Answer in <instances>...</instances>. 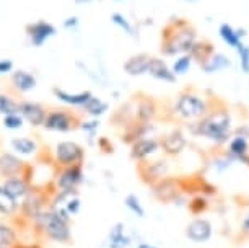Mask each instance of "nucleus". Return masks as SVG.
Instances as JSON below:
<instances>
[{
  "instance_id": "obj_6",
  "label": "nucleus",
  "mask_w": 249,
  "mask_h": 248,
  "mask_svg": "<svg viewBox=\"0 0 249 248\" xmlns=\"http://www.w3.org/2000/svg\"><path fill=\"white\" fill-rule=\"evenodd\" d=\"M49 203H51L49 193H46L44 190L33 188L30 191V194L20 203V210H18V214H20V217L23 221L30 222L33 226V224L41 217V214L49 208Z\"/></svg>"
},
{
  "instance_id": "obj_48",
  "label": "nucleus",
  "mask_w": 249,
  "mask_h": 248,
  "mask_svg": "<svg viewBox=\"0 0 249 248\" xmlns=\"http://www.w3.org/2000/svg\"><path fill=\"white\" fill-rule=\"evenodd\" d=\"M148 247H150V243H147V242H140L137 245V248H148Z\"/></svg>"
},
{
  "instance_id": "obj_51",
  "label": "nucleus",
  "mask_w": 249,
  "mask_h": 248,
  "mask_svg": "<svg viewBox=\"0 0 249 248\" xmlns=\"http://www.w3.org/2000/svg\"><path fill=\"white\" fill-rule=\"evenodd\" d=\"M116 2H121V0H116Z\"/></svg>"
},
{
  "instance_id": "obj_29",
  "label": "nucleus",
  "mask_w": 249,
  "mask_h": 248,
  "mask_svg": "<svg viewBox=\"0 0 249 248\" xmlns=\"http://www.w3.org/2000/svg\"><path fill=\"white\" fill-rule=\"evenodd\" d=\"M18 210H20V203L7 193V190L0 185V216L13 219L18 216Z\"/></svg>"
},
{
  "instance_id": "obj_8",
  "label": "nucleus",
  "mask_w": 249,
  "mask_h": 248,
  "mask_svg": "<svg viewBox=\"0 0 249 248\" xmlns=\"http://www.w3.org/2000/svg\"><path fill=\"white\" fill-rule=\"evenodd\" d=\"M85 181V170L83 165L59 167L53 176L54 191H78Z\"/></svg>"
},
{
  "instance_id": "obj_1",
  "label": "nucleus",
  "mask_w": 249,
  "mask_h": 248,
  "mask_svg": "<svg viewBox=\"0 0 249 248\" xmlns=\"http://www.w3.org/2000/svg\"><path fill=\"white\" fill-rule=\"evenodd\" d=\"M187 129H189V134L196 137H204L218 147L225 146L228 144L233 131L231 113L227 108L209 110V113L202 116L200 119L187 124Z\"/></svg>"
},
{
  "instance_id": "obj_4",
  "label": "nucleus",
  "mask_w": 249,
  "mask_h": 248,
  "mask_svg": "<svg viewBox=\"0 0 249 248\" xmlns=\"http://www.w3.org/2000/svg\"><path fill=\"white\" fill-rule=\"evenodd\" d=\"M209 110H210L209 101L197 92L192 90V88L182 90L179 93V96H178L175 106H173L175 116H178L182 121H187V123L200 119L202 116L209 113Z\"/></svg>"
},
{
  "instance_id": "obj_44",
  "label": "nucleus",
  "mask_w": 249,
  "mask_h": 248,
  "mask_svg": "<svg viewBox=\"0 0 249 248\" xmlns=\"http://www.w3.org/2000/svg\"><path fill=\"white\" fill-rule=\"evenodd\" d=\"M62 26L65 28V30H75V28L78 26V17H69L65 18V20L62 21Z\"/></svg>"
},
{
  "instance_id": "obj_41",
  "label": "nucleus",
  "mask_w": 249,
  "mask_h": 248,
  "mask_svg": "<svg viewBox=\"0 0 249 248\" xmlns=\"http://www.w3.org/2000/svg\"><path fill=\"white\" fill-rule=\"evenodd\" d=\"M236 53L239 57V67H241V72L244 76H249V46L241 41L236 46Z\"/></svg>"
},
{
  "instance_id": "obj_39",
  "label": "nucleus",
  "mask_w": 249,
  "mask_h": 248,
  "mask_svg": "<svg viewBox=\"0 0 249 248\" xmlns=\"http://www.w3.org/2000/svg\"><path fill=\"white\" fill-rule=\"evenodd\" d=\"M12 113H18V100H15L8 93L0 92V116H7Z\"/></svg>"
},
{
  "instance_id": "obj_15",
  "label": "nucleus",
  "mask_w": 249,
  "mask_h": 248,
  "mask_svg": "<svg viewBox=\"0 0 249 248\" xmlns=\"http://www.w3.org/2000/svg\"><path fill=\"white\" fill-rule=\"evenodd\" d=\"M184 235L192 243H207L213 235V226L207 217H194L186 226Z\"/></svg>"
},
{
  "instance_id": "obj_23",
  "label": "nucleus",
  "mask_w": 249,
  "mask_h": 248,
  "mask_svg": "<svg viewBox=\"0 0 249 248\" xmlns=\"http://www.w3.org/2000/svg\"><path fill=\"white\" fill-rule=\"evenodd\" d=\"M107 248H129L132 243V237L127 233V227L124 222L112 224L107 232Z\"/></svg>"
},
{
  "instance_id": "obj_50",
  "label": "nucleus",
  "mask_w": 249,
  "mask_h": 248,
  "mask_svg": "<svg viewBox=\"0 0 249 248\" xmlns=\"http://www.w3.org/2000/svg\"><path fill=\"white\" fill-rule=\"evenodd\" d=\"M148 248H158V247H153V245H150Z\"/></svg>"
},
{
  "instance_id": "obj_12",
  "label": "nucleus",
  "mask_w": 249,
  "mask_h": 248,
  "mask_svg": "<svg viewBox=\"0 0 249 248\" xmlns=\"http://www.w3.org/2000/svg\"><path fill=\"white\" fill-rule=\"evenodd\" d=\"M158 140H160V149H161V152L168 157L181 155L187 147V137H186L184 131L179 128L168 131L166 134L158 137Z\"/></svg>"
},
{
  "instance_id": "obj_14",
  "label": "nucleus",
  "mask_w": 249,
  "mask_h": 248,
  "mask_svg": "<svg viewBox=\"0 0 249 248\" xmlns=\"http://www.w3.org/2000/svg\"><path fill=\"white\" fill-rule=\"evenodd\" d=\"M18 113L26 124L31 128H43L48 108L44 105L33 100H20L18 101Z\"/></svg>"
},
{
  "instance_id": "obj_25",
  "label": "nucleus",
  "mask_w": 249,
  "mask_h": 248,
  "mask_svg": "<svg viewBox=\"0 0 249 248\" xmlns=\"http://www.w3.org/2000/svg\"><path fill=\"white\" fill-rule=\"evenodd\" d=\"M10 149L18 157H33L39 151V144L30 135H20V137L10 139Z\"/></svg>"
},
{
  "instance_id": "obj_40",
  "label": "nucleus",
  "mask_w": 249,
  "mask_h": 248,
  "mask_svg": "<svg viewBox=\"0 0 249 248\" xmlns=\"http://www.w3.org/2000/svg\"><path fill=\"white\" fill-rule=\"evenodd\" d=\"M25 126V121L20 116V113H12L2 118V128L7 131H18Z\"/></svg>"
},
{
  "instance_id": "obj_30",
  "label": "nucleus",
  "mask_w": 249,
  "mask_h": 248,
  "mask_svg": "<svg viewBox=\"0 0 249 248\" xmlns=\"http://www.w3.org/2000/svg\"><path fill=\"white\" fill-rule=\"evenodd\" d=\"M213 53H215V46L210 43L209 39H197L196 44L192 46V49L189 51V56L192 57V60H196V62L200 65Z\"/></svg>"
},
{
  "instance_id": "obj_9",
  "label": "nucleus",
  "mask_w": 249,
  "mask_h": 248,
  "mask_svg": "<svg viewBox=\"0 0 249 248\" xmlns=\"http://www.w3.org/2000/svg\"><path fill=\"white\" fill-rule=\"evenodd\" d=\"M137 172L140 180L145 185H153L158 180L164 178V176H170L171 172V163L166 157H160V158H150V160L140 162L137 163Z\"/></svg>"
},
{
  "instance_id": "obj_22",
  "label": "nucleus",
  "mask_w": 249,
  "mask_h": 248,
  "mask_svg": "<svg viewBox=\"0 0 249 248\" xmlns=\"http://www.w3.org/2000/svg\"><path fill=\"white\" fill-rule=\"evenodd\" d=\"M135 121L139 123H153L155 116L158 113L157 101L152 96H142L139 100H135Z\"/></svg>"
},
{
  "instance_id": "obj_36",
  "label": "nucleus",
  "mask_w": 249,
  "mask_h": 248,
  "mask_svg": "<svg viewBox=\"0 0 249 248\" xmlns=\"http://www.w3.org/2000/svg\"><path fill=\"white\" fill-rule=\"evenodd\" d=\"M192 57L189 54H181V56H176V59H175V62H173L171 65V70H173V74H175L176 77H179V76H186L187 72L191 70L192 67Z\"/></svg>"
},
{
  "instance_id": "obj_34",
  "label": "nucleus",
  "mask_w": 249,
  "mask_h": 248,
  "mask_svg": "<svg viewBox=\"0 0 249 248\" xmlns=\"http://www.w3.org/2000/svg\"><path fill=\"white\" fill-rule=\"evenodd\" d=\"M100 119L96 118H87V119H82L78 124V129L82 133H85V135H88V140L90 144H95L96 142V134H98V129H100Z\"/></svg>"
},
{
  "instance_id": "obj_35",
  "label": "nucleus",
  "mask_w": 249,
  "mask_h": 248,
  "mask_svg": "<svg viewBox=\"0 0 249 248\" xmlns=\"http://www.w3.org/2000/svg\"><path fill=\"white\" fill-rule=\"evenodd\" d=\"M111 21H112V25H116L117 28H121V30L124 31L125 35H129L130 38H139L137 31H135V26L124 15H122V13L114 12L111 15Z\"/></svg>"
},
{
  "instance_id": "obj_19",
  "label": "nucleus",
  "mask_w": 249,
  "mask_h": 248,
  "mask_svg": "<svg viewBox=\"0 0 249 248\" xmlns=\"http://www.w3.org/2000/svg\"><path fill=\"white\" fill-rule=\"evenodd\" d=\"M147 76H150L158 82H164V83H175L178 78L175 74H173V70L170 65H168L166 60L161 57H155V56L150 57Z\"/></svg>"
},
{
  "instance_id": "obj_47",
  "label": "nucleus",
  "mask_w": 249,
  "mask_h": 248,
  "mask_svg": "<svg viewBox=\"0 0 249 248\" xmlns=\"http://www.w3.org/2000/svg\"><path fill=\"white\" fill-rule=\"evenodd\" d=\"M93 0H75V3H78V5H87V3H91Z\"/></svg>"
},
{
  "instance_id": "obj_3",
  "label": "nucleus",
  "mask_w": 249,
  "mask_h": 248,
  "mask_svg": "<svg viewBox=\"0 0 249 248\" xmlns=\"http://www.w3.org/2000/svg\"><path fill=\"white\" fill-rule=\"evenodd\" d=\"M35 230L41 233L46 240L70 245L72 243V219L64 210L49 208L41 214V217L33 224Z\"/></svg>"
},
{
  "instance_id": "obj_7",
  "label": "nucleus",
  "mask_w": 249,
  "mask_h": 248,
  "mask_svg": "<svg viewBox=\"0 0 249 248\" xmlns=\"http://www.w3.org/2000/svg\"><path fill=\"white\" fill-rule=\"evenodd\" d=\"M87 158L85 149L75 140H60L54 147V163L59 167L83 165Z\"/></svg>"
},
{
  "instance_id": "obj_26",
  "label": "nucleus",
  "mask_w": 249,
  "mask_h": 248,
  "mask_svg": "<svg viewBox=\"0 0 249 248\" xmlns=\"http://www.w3.org/2000/svg\"><path fill=\"white\" fill-rule=\"evenodd\" d=\"M230 67H231V59H230L227 54L218 53V51H215L204 64H200V70L204 74H207V76L222 72V70L230 69Z\"/></svg>"
},
{
  "instance_id": "obj_38",
  "label": "nucleus",
  "mask_w": 249,
  "mask_h": 248,
  "mask_svg": "<svg viewBox=\"0 0 249 248\" xmlns=\"http://www.w3.org/2000/svg\"><path fill=\"white\" fill-rule=\"evenodd\" d=\"M124 206L130 210V212L134 214L135 217H139V219H143L145 217V208H143L142 201H140V198H139L137 194H134V193L125 194Z\"/></svg>"
},
{
  "instance_id": "obj_46",
  "label": "nucleus",
  "mask_w": 249,
  "mask_h": 248,
  "mask_svg": "<svg viewBox=\"0 0 249 248\" xmlns=\"http://www.w3.org/2000/svg\"><path fill=\"white\" fill-rule=\"evenodd\" d=\"M17 248H43L39 245V243H18L17 245Z\"/></svg>"
},
{
  "instance_id": "obj_43",
  "label": "nucleus",
  "mask_w": 249,
  "mask_h": 248,
  "mask_svg": "<svg viewBox=\"0 0 249 248\" xmlns=\"http://www.w3.org/2000/svg\"><path fill=\"white\" fill-rule=\"evenodd\" d=\"M13 72V62L10 59H0V76H8Z\"/></svg>"
},
{
  "instance_id": "obj_20",
  "label": "nucleus",
  "mask_w": 249,
  "mask_h": 248,
  "mask_svg": "<svg viewBox=\"0 0 249 248\" xmlns=\"http://www.w3.org/2000/svg\"><path fill=\"white\" fill-rule=\"evenodd\" d=\"M0 185H2L3 188L7 190V193L10 196H13L18 203H21V201L25 199L28 194H30V191L35 188V186L31 185V181L26 180L25 176H21V175L2 180V183H0Z\"/></svg>"
},
{
  "instance_id": "obj_10",
  "label": "nucleus",
  "mask_w": 249,
  "mask_h": 248,
  "mask_svg": "<svg viewBox=\"0 0 249 248\" xmlns=\"http://www.w3.org/2000/svg\"><path fill=\"white\" fill-rule=\"evenodd\" d=\"M150 193L161 204H175L176 199L184 194L181 190V181L176 176H164L157 183L150 185Z\"/></svg>"
},
{
  "instance_id": "obj_49",
  "label": "nucleus",
  "mask_w": 249,
  "mask_h": 248,
  "mask_svg": "<svg viewBox=\"0 0 249 248\" xmlns=\"http://www.w3.org/2000/svg\"><path fill=\"white\" fill-rule=\"evenodd\" d=\"M181 2H187V3H192V2H196V0H181Z\"/></svg>"
},
{
  "instance_id": "obj_18",
  "label": "nucleus",
  "mask_w": 249,
  "mask_h": 248,
  "mask_svg": "<svg viewBox=\"0 0 249 248\" xmlns=\"http://www.w3.org/2000/svg\"><path fill=\"white\" fill-rule=\"evenodd\" d=\"M10 83L12 88L20 95H25V93H30L36 88L37 85V78L35 74H31L30 70L25 69H13V72L10 74Z\"/></svg>"
},
{
  "instance_id": "obj_31",
  "label": "nucleus",
  "mask_w": 249,
  "mask_h": 248,
  "mask_svg": "<svg viewBox=\"0 0 249 248\" xmlns=\"http://www.w3.org/2000/svg\"><path fill=\"white\" fill-rule=\"evenodd\" d=\"M20 243L18 230L12 224L0 222V248H17Z\"/></svg>"
},
{
  "instance_id": "obj_32",
  "label": "nucleus",
  "mask_w": 249,
  "mask_h": 248,
  "mask_svg": "<svg viewBox=\"0 0 249 248\" xmlns=\"http://www.w3.org/2000/svg\"><path fill=\"white\" fill-rule=\"evenodd\" d=\"M186 206H187V209H189V212L192 214V216L199 217V216H202V214H205L207 210H209L210 199L207 198V196L196 194V196H191Z\"/></svg>"
},
{
  "instance_id": "obj_16",
  "label": "nucleus",
  "mask_w": 249,
  "mask_h": 248,
  "mask_svg": "<svg viewBox=\"0 0 249 248\" xmlns=\"http://www.w3.org/2000/svg\"><path fill=\"white\" fill-rule=\"evenodd\" d=\"M26 168V162L13 152H0V178H12V176L23 175Z\"/></svg>"
},
{
  "instance_id": "obj_37",
  "label": "nucleus",
  "mask_w": 249,
  "mask_h": 248,
  "mask_svg": "<svg viewBox=\"0 0 249 248\" xmlns=\"http://www.w3.org/2000/svg\"><path fill=\"white\" fill-rule=\"evenodd\" d=\"M234 158L233 157H230L227 152L222 153V155H217V157H213L212 158V162L209 163V167L212 168V170L215 173H225L227 170H230L233 165H234Z\"/></svg>"
},
{
  "instance_id": "obj_27",
  "label": "nucleus",
  "mask_w": 249,
  "mask_h": 248,
  "mask_svg": "<svg viewBox=\"0 0 249 248\" xmlns=\"http://www.w3.org/2000/svg\"><path fill=\"white\" fill-rule=\"evenodd\" d=\"M227 153L230 157H233L234 162L238 163L243 157H246L249 153V139L238 134H231V137L228 140Z\"/></svg>"
},
{
  "instance_id": "obj_11",
  "label": "nucleus",
  "mask_w": 249,
  "mask_h": 248,
  "mask_svg": "<svg viewBox=\"0 0 249 248\" xmlns=\"http://www.w3.org/2000/svg\"><path fill=\"white\" fill-rule=\"evenodd\" d=\"M25 33L33 48H41V46H44L53 36L57 35V30H55V26L53 23H49L46 20H37V21L28 23L25 26Z\"/></svg>"
},
{
  "instance_id": "obj_13",
  "label": "nucleus",
  "mask_w": 249,
  "mask_h": 248,
  "mask_svg": "<svg viewBox=\"0 0 249 248\" xmlns=\"http://www.w3.org/2000/svg\"><path fill=\"white\" fill-rule=\"evenodd\" d=\"M158 152H161V149H160V140L157 135L137 139L135 142L130 144V158L137 163L150 160L155 155H158Z\"/></svg>"
},
{
  "instance_id": "obj_42",
  "label": "nucleus",
  "mask_w": 249,
  "mask_h": 248,
  "mask_svg": "<svg viewBox=\"0 0 249 248\" xmlns=\"http://www.w3.org/2000/svg\"><path fill=\"white\" fill-rule=\"evenodd\" d=\"M95 144H96L98 149H100L103 153H106V155H111V153H114V146H112L111 139L106 137V135H100V137H96Z\"/></svg>"
},
{
  "instance_id": "obj_33",
  "label": "nucleus",
  "mask_w": 249,
  "mask_h": 248,
  "mask_svg": "<svg viewBox=\"0 0 249 248\" xmlns=\"http://www.w3.org/2000/svg\"><path fill=\"white\" fill-rule=\"evenodd\" d=\"M218 36L225 44L230 46V48H233V49H236V46L241 43V39H239V36L236 33V28L231 26L227 21L218 26Z\"/></svg>"
},
{
  "instance_id": "obj_28",
  "label": "nucleus",
  "mask_w": 249,
  "mask_h": 248,
  "mask_svg": "<svg viewBox=\"0 0 249 248\" xmlns=\"http://www.w3.org/2000/svg\"><path fill=\"white\" fill-rule=\"evenodd\" d=\"M82 113L87 114L88 118H96L100 119L101 116H105L107 111H109V103L105 101L103 98L100 96H95L91 95L90 98H88V101L85 103V105L82 106Z\"/></svg>"
},
{
  "instance_id": "obj_2",
  "label": "nucleus",
  "mask_w": 249,
  "mask_h": 248,
  "mask_svg": "<svg viewBox=\"0 0 249 248\" xmlns=\"http://www.w3.org/2000/svg\"><path fill=\"white\" fill-rule=\"evenodd\" d=\"M199 39L194 25L186 18H171L161 30L160 53L164 57H176L181 54H189L192 46Z\"/></svg>"
},
{
  "instance_id": "obj_5",
  "label": "nucleus",
  "mask_w": 249,
  "mask_h": 248,
  "mask_svg": "<svg viewBox=\"0 0 249 248\" xmlns=\"http://www.w3.org/2000/svg\"><path fill=\"white\" fill-rule=\"evenodd\" d=\"M82 118L69 108H49L46 113L43 128L49 133L67 134L78 129Z\"/></svg>"
},
{
  "instance_id": "obj_45",
  "label": "nucleus",
  "mask_w": 249,
  "mask_h": 248,
  "mask_svg": "<svg viewBox=\"0 0 249 248\" xmlns=\"http://www.w3.org/2000/svg\"><path fill=\"white\" fill-rule=\"evenodd\" d=\"M239 230H241V233L244 237H249V214L243 217L241 226H239Z\"/></svg>"
},
{
  "instance_id": "obj_24",
  "label": "nucleus",
  "mask_w": 249,
  "mask_h": 248,
  "mask_svg": "<svg viewBox=\"0 0 249 248\" xmlns=\"http://www.w3.org/2000/svg\"><path fill=\"white\" fill-rule=\"evenodd\" d=\"M150 54L140 53L135 56H130V57L122 64V70H124L127 76L130 77H142L147 76L148 70V62H150Z\"/></svg>"
},
{
  "instance_id": "obj_17",
  "label": "nucleus",
  "mask_w": 249,
  "mask_h": 248,
  "mask_svg": "<svg viewBox=\"0 0 249 248\" xmlns=\"http://www.w3.org/2000/svg\"><path fill=\"white\" fill-rule=\"evenodd\" d=\"M157 126L153 123H139V121H132L129 126H125L124 131L121 134V140L124 144L130 146L132 142H135L137 139L148 137V135H155Z\"/></svg>"
},
{
  "instance_id": "obj_21",
  "label": "nucleus",
  "mask_w": 249,
  "mask_h": 248,
  "mask_svg": "<svg viewBox=\"0 0 249 248\" xmlns=\"http://www.w3.org/2000/svg\"><path fill=\"white\" fill-rule=\"evenodd\" d=\"M53 95H54L55 100L60 101L65 106H69V108H82V106L88 101V98H90L93 93L90 90L70 93V92L65 90V88L54 87L53 88Z\"/></svg>"
}]
</instances>
